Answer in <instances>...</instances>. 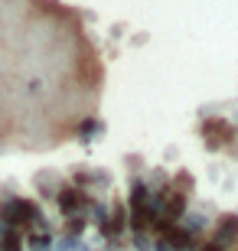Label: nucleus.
I'll return each instance as SVG.
<instances>
[{"label":"nucleus","mask_w":238,"mask_h":251,"mask_svg":"<svg viewBox=\"0 0 238 251\" xmlns=\"http://www.w3.org/2000/svg\"><path fill=\"white\" fill-rule=\"evenodd\" d=\"M85 205H88V199H85L75 186H65L62 193H59V209H62L65 219H72V215H85Z\"/></svg>","instance_id":"obj_2"},{"label":"nucleus","mask_w":238,"mask_h":251,"mask_svg":"<svg viewBox=\"0 0 238 251\" xmlns=\"http://www.w3.org/2000/svg\"><path fill=\"white\" fill-rule=\"evenodd\" d=\"M212 242L219 245V248H225V251L238 242V219L235 215H225V219L215 225V238H212Z\"/></svg>","instance_id":"obj_3"},{"label":"nucleus","mask_w":238,"mask_h":251,"mask_svg":"<svg viewBox=\"0 0 238 251\" xmlns=\"http://www.w3.org/2000/svg\"><path fill=\"white\" fill-rule=\"evenodd\" d=\"M39 219H43V212H39L29 199H7V202L0 205V222H7L10 228H20L23 235H26Z\"/></svg>","instance_id":"obj_1"},{"label":"nucleus","mask_w":238,"mask_h":251,"mask_svg":"<svg viewBox=\"0 0 238 251\" xmlns=\"http://www.w3.org/2000/svg\"><path fill=\"white\" fill-rule=\"evenodd\" d=\"M157 251H173L170 245H166V238H163V235H157Z\"/></svg>","instance_id":"obj_4"}]
</instances>
